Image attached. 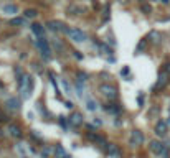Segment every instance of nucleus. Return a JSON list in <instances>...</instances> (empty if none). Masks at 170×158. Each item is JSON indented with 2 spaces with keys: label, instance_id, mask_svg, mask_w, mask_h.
Masks as SVG:
<instances>
[{
  "label": "nucleus",
  "instance_id": "f3484780",
  "mask_svg": "<svg viewBox=\"0 0 170 158\" xmlns=\"http://www.w3.org/2000/svg\"><path fill=\"white\" fill-rule=\"evenodd\" d=\"M10 25H13V26H25L27 25V22L25 20H23V18H12V20H10Z\"/></svg>",
  "mask_w": 170,
  "mask_h": 158
},
{
  "label": "nucleus",
  "instance_id": "5701e85b",
  "mask_svg": "<svg viewBox=\"0 0 170 158\" xmlns=\"http://www.w3.org/2000/svg\"><path fill=\"white\" fill-rule=\"evenodd\" d=\"M86 78H88V76H86L84 73H78V83H84Z\"/></svg>",
  "mask_w": 170,
  "mask_h": 158
},
{
  "label": "nucleus",
  "instance_id": "a878e982",
  "mask_svg": "<svg viewBox=\"0 0 170 158\" xmlns=\"http://www.w3.org/2000/svg\"><path fill=\"white\" fill-rule=\"evenodd\" d=\"M150 10H152V7H150V5H142V12L144 13H150Z\"/></svg>",
  "mask_w": 170,
  "mask_h": 158
},
{
  "label": "nucleus",
  "instance_id": "2f4dec72",
  "mask_svg": "<svg viewBox=\"0 0 170 158\" xmlns=\"http://www.w3.org/2000/svg\"><path fill=\"white\" fill-rule=\"evenodd\" d=\"M74 56H76L78 59H81V58H83V56H81V55H79V53H78V51H74Z\"/></svg>",
  "mask_w": 170,
  "mask_h": 158
},
{
  "label": "nucleus",
  "instance_id": "dca6fc26",
  "mask_svg": "<svg viewBox=\"0 0 170 158\" xmlns=\"http://www.w3.org/2000/svg\"><path fill=\"white\" fill-rule=\"evenodd\" d=\"M165 84H167V73H160L159 81H157V84H155V89H160Z\"/></svg>",
  "mask_w": 170,
  "mask_h": 158
},
{
  "label": "nucleus",
  "instance_id": "4be33fe9",
  "mask_svg": "<svg viewBox=\"0 0 170 158\" xmlns=\"http://www.w3.org/2000/svg\"><path fill=\"white\" fill-rule=\"evenodd\" d=\"M106 111H108V112H113V114H117L119 112V107H116V105L114 104H111V105H106Z\"/></svg>",
  "mask_w": 170,
  "mask_h": 158
},
{
  "label": "nucleus",
  "instance_id": "9b49d317",
  "mask_svg": "<svg viewBox=\"0 0 170 158\" xmlns=\"http://www.w3.org/2000/svg\"><path fill=\"white\" fill-rule=\"evenodd\" d=\"M32 31L35 33V36L40 40V38H45V28H43V25H40V23H33V25L30 26Z\"/></svg>",
  "mask_w": 170,
  "mask_h": 158
},
{
  "label": "nucleus",
  "instance_id": "20e7f679",
  "mask_svg": "<svg viewBox=\"0 0 170 158\" xmlns=\"http://www.w3.org/2000/svg\"><path fill=\"white\" fill-rule=\"evenodd\" d=\"M36 46H38V50H40V53L43 55V58H45V59L51 58V48H50V45H48V41L45 40V38L36 40Z\"/></svg>",
  "mask_w": 170,
  "mask_h": 158
},
{
  "label": "nucleus",
  "instance_id": "9d476101",
  "mask_svg": "<svg viewBox=\"0 0 170 158\" xmlns=\"http://www.w3.org/2000/svg\"><path fill=\"white\" fill-rule=\"evenodd\" d=\"M167 122L165 120H159L157 125H155V133H157L159 137H165V133H167Z\"/></svg>",
  "mask_w": 170,
  "mask_h": 158
},
{
  "label": "nucleus",
  "instance_id": "72a5a7b5",
  "mask_svg": "<svg viewBox=\"0 0 170 158\" xmlns=\"http://www.w3.org/2000/svg\"><path fill=\"white\" fill-rule=\"evenodd\" d=\"M119 2H127V0H119Z\"/></svg>",
  "mask_w": 170,
  "mask_h": 158
},
{
  "label": "nucleus",
  "instance_id": "6e6552de",
  "mask_svg": "<svg viewBox=\"0 0 170 158\" xmlns=\"http://www.w3.org/2000/svg\"><path fill=\"white\" fill-rule=\"evenodd\" d=\"M68 120H70V125H73V127H81L83 125V115L79 112H73Z\"/></svg>",
  "mask_w": 170,
  "mask_h": 158
},
{
  "label": "nucleus",
  "instance_id": "bb28decb",
  "mask_svg": "<svg viewBox=\"0 0 170 158\" xmlns=\"http://www.w3.org/2000/svg\"><path fill=\"white\" fill-rule=\"evenodd\" d=\"M60 124L63 125V128H68V125H66V119H65V117H60Z\"/></svg>",
  "mask_w": 170,
  "mask_h": 158
},
{
  "label": "nucleus",
  "instance_id": "f03ea898",
  "mask_svg": "<svg viewBox=\"0 0 170 158\" xmlns=\"http://www.w3.org/2000/svg\"><path fill=\"white\" fill-rule=\"evenodd\" d=\"M149 147H150V150H152L155 155H159V156H162V158H168V148H167V145H164L162 142L152 140V142L149 143Z\"/></svg>",
  "mask_w": 170,
  "mask_h": 158
},
{
  "label": "nucleus",
  "instance_id": "b1692460",
  "mask_svg": "<svg viewBox=\"0 0 170 158\" xmlns=\"http://www.w3.org/2000/svg\"><path fill=\"white\" fill-rule=\"evenodd\" d=\"M61 84H63V87H65L66 92H70V91H71V87H70V84H68L66 79H61Z\"/></svg>",
  "mask_w": 170,
  "mask_h": 158
},
{
  "label": "nucleus",
  "instance_id": "2eb2a0df",
  "mask_svg": "<svg viewBox=\"0 0 170 158\" xmlns=\"http://www.w3.org/2000/svg\"><path fill=\"white\" fill-rule=\"evenodd\" d=\"M98 107H99V104L96 102L94 99H86V109H88V111H91V112H94V111H98Z\"/></svg>",
  "mask_w": 170,
  "mask_h": 158
},
{
  "label": "nucleus",
  "instance_id": "c756f323",
  "mask_svg": "<svg viewBox=\"0 0 170 158\" xmlns=\"http://www.w3.org/2000/svg\"><path fill=\"white\" fill-rule=\"evenodd\" d=\"M159 2H160V3H164V5H168L170 0H159Z\"/></svg>",
  "mask_w": 170,
  "mask_h": 158
},
{
  "label": "nucleus",
  "instance_id": "4468645a",
  "mask_svg": "<svg viewBox=\"0 0 170 158\" xmlns=\"http://www.w3.org/2000/svg\"><path fill=\"white\" fill-rule=\"evenodd\" d=\"M8 133H10L12 137H22L20 127H17L15 124H10V125H8Z\"/></svg>",
  "mask_w": 170,
  "mask_h": 158
},
{
  "label": "nucleus",
  "instance_id": "ddd939ff",
  "mask_svg": "<svg viewBox=\"0 0 170 158\" xmlns=\"http://www.w3.org/2000/svg\"><path fill=\"white\" fill-rule=\"evenodd\" d=\"M53 153H55L56 158H71V155H68L66 150L63 148V145H56L55 150H53Z\"/></svg>",
  "mask_w": 170,
  "mask_h": 158
},
{
  "label": "nucleus",
  "instance_id": "412c9836",
  "mask_svg": "<svg viewBox=\"0 0 170 158\" xmlns=\"http://www.w3.org/2000/svg\"><path fill=\"white\" fill-rule=\"evenodd\" d=\"M83 92H84V87H83V83H78V81H76V94L79 95V97H83Z\"/></svg>",
  "mask_w": 170,
  "mask_h": 158
},
{
  "label": "nucleus",
  "instance_id": "f704fd0d",
  "mask_svg": "<svg viewBox=\"0 0 170 158\" xmlns=\"http://www.w3.org/2000/svg\"><path fill=\"white\" fill-rule=\"evenodd\" d=\"M0 120H2V112H0Z\"/></svg>",
  "mask_w": 170,
  "mask_h": 158
},
{
  "label": "nucleus",
  "instance_id": "423d86ee",
  "mask_svg": "<svg viewBox=\"0 0 170 158\" xmlns=\"http://www.w3.org/2000/svg\"><path fill=\"white\" fill-rule=\"evenodd\" d=\"M144 143V135L140 130H132L130 132V138H129V145L130 147H139Z\"/></svg>",
  "mask_w": 170,
  "mask_h": 158
},
{
  "label": "nucleus",
  "instance_id": "6ab92c4d",
  "mask_svg": "<svg viewBox=\"0 0 170 158\" xmlns=\"http://www.w3.org/2000/svg\"><path fill=\"white\" fill-rule=\"evenodd\" d=\"M3 13H17V5H3Z\"/></svg>",
  "mask_w": 170,
  "mask_h": 158
},
{
  "label": "nucleus",
  "instance_id": "473e14b6",
  "mask_svg": "<svg viewBox=\"0 0 170 158\" xmlns=\"http://www.w3.org/2000/svg\"><path fill=\"white\" fill-rule=\"evenodd\" d=\"M167 73H170V64H167Z\"/></svg>",
  "mask_w": 170,
  "mask_h": 158
},
{
  "label": "nucleus",
  "instance_id": "0eeeda50",
  "mask_svg": "<svg viewBox=\"0 0 170 158\" xmlns=\"http://www.w3.org/2000/svg\"><path fill=\"white\" fill-rule=\"evenodd\" d=\"M46 26L50 28L51 31H56V33H66V30H68V28L65 26V23H61V22H55V20L48 22V23H46Z\"/></svg>",
  "mask_w": 170,
  "mask_h": 158
},
{
  "label": "nucleus",
  "instance_id": "f8f14e48",
  "mask_svg": "<svg viewBox=\"0 0 170 158\" xmlns=\"http://www.w3.org/2000/svg\"><path fill=\"white\" fill-rule=\"evenodd\" d=\"M7 107L10 109V111H20V107H22L20 99H17V97H10V99L7 100Z\"/></svg>",
  "mask_w": 170,
  "mask_h": 158
},
{
  "label": "nucleus",
  "instance_id": "cd10ccee",
  "mask_svg": "<svg viewBox=\"0 0 170 158\" xmlns=\"http://www.w3.org/2000/svg\"><path fill=\"white\" fill-rule=\"evenodd\" d=\"M150 36L154 38V40H152L154 43H157V41H159V33H152V35H150Z\"/></svg>",
  "mask_w": 170,
  "mask_h": 158
},
{
  "label": "nucleus",
  "instance_id": "39448f33",
  "mask_svg": "<svg viewBox=\"0 0 170 158\" xmlns=\"http://www.w3.org/2000/svg\"><path fill=\"white\" fill-rule=\"evenodd\" d=\"M101 92H103V95L109 100H114L116 97H117V89H116L114 86H109V84L101 86Z\"/></svg>",
  "mask_w": 170,
  "mask_h": 158
},
{
  "label": "nucleus",
  "instance_id": "393cba45",
  "mask_svg": "<svg viewBox=\"0 0 170 158\" xmlns=\"http://www.w3.org/2000/svg\"><path fill=\"white\" fill-rule=\"evenodd\" d=\"M48 155H50V148L45 147V148L41 150V156H48Z\"/></svg>",
  "mask_w": 170,
  "mask_h": 158
},
{
  "label": "nucleus",
  "instance_id": "7c9ffc66",
  "mask_svg": "<svg viewBox=\"0 0 170 158\" xmlns=\"http://www.w3.org/2000/svg\"><path fill=\"white\" fill-rule=\"evenodd\" d=\"M65 105H66V107H68V109H73V102H66Z\"/></svg>",
  "mask_w": 170,
  "mask_h": 158
},
{
  "label": "nucleus",
  "instance_id": "1a4fd4ad",
  "mask_svg": "<svg viewBox=\"0 0 170 158\" xmlns=\"http://www.w3.org/2000/svg\"><path fill=\"white\" fill-rule=\"evenodd\" d=\"M108 155H109V158H121L122 153H121L119 147L116 145V143H109L108 145Z\"/></svg>",
  "mask_w": 170,
  "mask_h": 158
},
{
  "label": "nucleus",
  "instance_id": "7ed1b4c3",
  "mask_svg": "<svg viewBox=\"0 0 170 158\" xmlns=\"http://www.w3.org/2000/svg\"><path fill=\"white\" fill-rule=\"evenodd\" d=\"M66 35L70 36V40H73L74 43H83L86 41V33L79 30V28H68L66 30Z\"/></svg>",
  "mask_w": 170,
  "mask_h": 158
},
{
  "label": "nucleus",
  "instance_id": "c9c22d12",
  "mask_svg": "<svg viewBox=\"0 0 170 158\" xmlns=\"http://www.w3.org/2000/svg\"><path fill=\"white\" fill-rule=\"evenodd\" d=\"M22 158H28V156H22Z\"/></svg>",
  "mask_w": 170,
  "mask_h": 158
},
{
  "label": "nucleus",
  "instance_id": "f257e3e1",
  "mask_svg": "<svg viewBox=\"0 0 170 158\" xmlns=\"http://www.w3.org/2000/svg\"><path fill=\"white\" fill-rule=\"evenodd\" d=\"M33 78L28 74H23L20 79H18V92H20V97L22 99H28L32 95V91H33Z\"/></svg>",
  "mask_w": 170,
  "mask_h": 158
},
{
  "label": "nucleus",
  "instance_id": "c85d7f7f",
  "mask_svg": "<svg viewBox=\"0 0 170 158\" xmlns=\"http://www.w3.org/2000/svg\"><path fill=\"white\" fill-rule=\"evenodd\" d=\"M93 125H96V127H101V125H103V122H101V120H99V119H98V120H96V119H94V122H93Z\"/></svg>",
  "mask_w": 170,
  "mask_h": 158
},
{
  "label": "nucleus",
  "instance_id": "e433bc0d",
  "mask_svg": "<svg viewBox=\"0 0 170 158\" xmlns=\"http://www.w3.org/2000/svg\"><path fill=\"white\" fill-rule=\"evenodd\" d=\"M0 86H2V84H0Z\"/></svg>",
  "mask_w": 170,
  "mask_h": 158
},
{
  "label": "nucleus",
  "instance_id": "a211bd4d",
  "mask_svg": "<svg viewBox=\"0 0 170 158\" xmlns=\"http://www.w3.org/2000/svg\"><path fill=\"white\" fill-rule=\"evenodd\" d=\"M23 15H25V18H30V20H33V18H36V10H33V8H28V10H25V13H23Z\"/></svg>",
  "mask_w": 170,
  "mask_h": 158
},
{
  "label": "nucleus",
  "instance_id": "aec40b11",
  "mask_svg": "<svg viewBox=\"0 0 170 158\" xmlns=\"http://www.w3.org/2000/svg\"><path fill=\"white\" fill-rule=\"evenodd\" d=\"M99 50H101V53H103V55H113V50H111L109 46L103 45V43L99 45Z\"/></svg>",
  "mask_w": 170,
  "mask_h": 158
}]
</instances>
